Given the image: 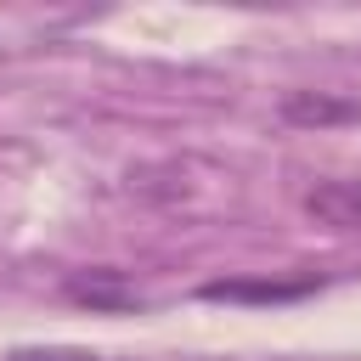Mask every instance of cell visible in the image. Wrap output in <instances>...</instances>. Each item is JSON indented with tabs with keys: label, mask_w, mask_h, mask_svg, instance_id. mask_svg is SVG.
Wrapping results in <instances>:
<instances>
[{
	"label": "cell",
	"mask_w": 361,
	"mask_h": 361,
	"mask_svg": "<svg viewBox=\"0 0 361 361\" xmlns=\"http://www.w3.org/2000/svg\"><path fill=\"white\" fill-rule=\"evenodd\" d=\"M203 299H231V305H288L316 293V276H214L197 288Z\"/></svg>",
	"instance_id": "1"
},
{
	"label": "cell",
	"mask_w": 361,
	"mask_h": 361,
	"mask_svg": "<svg viewBox=\"0 0 361 361\" xmlns=\"http://www.w3.org/2000/svg\"><path fill=\"white\" fill-rule=\"evenodd\" d=\"M62 293H68L73 305H85V310H141V288H135L124 271H113V265L73 271V276L62 282Z\"/></svg>",
	"instance_id": "2"
},
{
	"label": "cell",
	"mask_w": 361,
	"mask_h": 361,
	"mask_svg": "<svg viewBox=\"0 0 361 361\" xmlns=\"http://www.w3.org/2000/svg\"><path fill=\"white\" fill-rule=\"evenodd\" d=\"M305 214L333 231H361V180H316L305 192Z\"/></svg>",
	"instance_id": "3"
},
{
	"label": "cell",
	"mask_w": 361,
	"mask_h": 361,
	"mask_svg": "<svg viewBox=\"0 0 361 361\" xmlns=\"http://www.w3.org/2000/svg\"><path fill=\"white\" fill-rule=\"evenodd\" d=\"M282 118L299 124V130L350 124V118H361V102H350V96H327V90H288V96H282Z\"/></svg>",
	"instance_id": "4"
},
{
	"label": "cell",
	"mask_w": 361,
	"mask_h": 361,
	"mask_svg": "<svg viewBox=\"0 0 361 361\" xmlns=\"http://www.w3.org/2000/svg\"><path fill=\"white\" fill-rule=\"evenodd\" d=\"M6 361H102L90 350H68V344H45V350H11Z\"/></svg>",
	"instance_id": "5"
}]
</instances>
